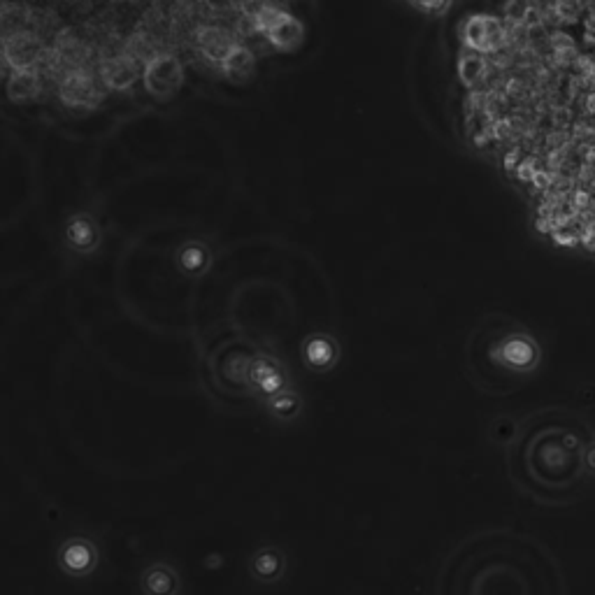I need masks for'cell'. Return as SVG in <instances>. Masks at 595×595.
<instances>
[{"instance_id": "1", "label": "cell", "mask_w": 595, "mask_h": 595, "mask_svg": "<svg viewBox=\"0 0 595 595\" xmlns=\"http://www.w3.org/2000/svg\"><path fill=\"white\" fill-rule=\"evenodd\" d=\"M519 558L505 544H463L442 563L435 595H533V577Z\"/></svg>"}, {"instance_id": "10", "label": "cell", "mask_w": 595, "mask_h": 595, "mask_svg": "<svg viewBox=\"0 0 595 595\" xmlns=\"http://www.w3.org/2000/svg\"><path fill=\"white\" fill-rule=\"evenodd\" d=\"M103 77L105 82L114 86V89H126L135 82L138 77V61L131 59V56H117V59H110L103 66Z\"/></svg>"}, {"instance_id": "9", "label": "cell", "mask_w": 595, "mask_h": 595, "mask_svg": "<svg viewBox=\"0 0 595 595\" xmlns=\"http://www.w3.org/2000/svg\"><path fill=\"white\" fill-rule=\"evenodd\" d=\"M142 589L147 595H177L179 577L168 565H154L142 575Z\"/></svg>"}, {"instance_id": "12", "label": "cell", "mask_w": 595, "mask_h": 595, "mask_svg": "<svg viewBox=\"0 0 595 595\" xmlns=\"http://www.w3.org/2000/svg\"><path fill=\"white\" fill-rule=\"evenodd\" d=\"M221 66H224L226 75L231 77V80H238V82L247 80L254 70V56H252V52H249V49L238 45L231 54L226 56Z\"/></svg>"}, {"instance_id": "8", "label": "cell", "mask_w": 595, "mask_h": 595, "mask_svg": "<svg viewBox=\"0 0 595 595\" xmlns=\"http://www.w3.org/2000/svg\"><path fill=\"white\" fill-rule=\"evenodd\" d=\"M61 565L70 575H84L96 565V549L82 540L68 542L61 551Z\"/></svg>"}, {"instance_id": "14", "label": "cell", "mask_w": 595, "mask_h": 595, "mask_svg": "<svg viewBox=\"0 0 595 595\" xmlns=\"http://www.w3.org/2000/svg\"><path fill=\"white\" fill-rule=\"evenodd\" d=\"M252 570L258 579H275L279 572H282V556L277 554H270V551H263V554H258L252 563Z\"/></svg>"}, {"instance_id": "15", "label": "cell", "mask_w": 595, "mask_h": 595, "mask_svg": "<svg viewBox=\"0 0 595 595\" xmlns=\"http://www.w3.org/2000/svg\"><path fill=\"white\" fill-rule=\"evenodd\" d=\"M458 70H461V77H463L465 84H475L477 80H482L484 73H486L484 56H479V54L463 56L461 63H458Z\"/></svg>"}, {"instance_id": "5", "label": "cell", "mask_w": 595, "mask_h": 595, "mask_svg": "<svg viewBox=\"0 0 595 595\" xmlns=\"http://www.w3.org/2000/svg\"><path fill=\"white\" fill-rule=\"evenodd\" d=\"M40 54H42L40 40L31 33H19L14 35V38H7L5 42V56L7 61L17 68V73L19 70L31 68L33 63L40 59Z\"/></svg>"}, {"instance_id": "2", "label": "cell", "mask_w": 595, "mask_h": 595, "mask_svg": "<svg viewBox=\"0 0 595 595\" xmlns=\"http://www.w3.org/2000/svg\"><path fill=\"white\" fill-rule=\"evenodd\" d=\"M254 24L268 33L272 45L279 49H293L303 40V26H300V21L293 19L291 14H284L279 7L263 5L261 12L254 17Z\"/></svg>"}, {"instance_id": "6", "label": "cell", "mask_w": 595, "mask_h": 595, "mask_svg": "<svg viewBox=\"0 0 595 595\" xmlns=\"http://www.w3.org/2000/svg\"><path fill=\"white\" fill-rule=\"evenodd\" d=\"M500 356H503V361L510 365V368L528 370L533 368L537 358H540V349H537L535 342L528 338H510L503 342V347H500Z\"/></svg>"}, {"instance_id": "7", "label": "cell", "mask_w": 595, "mask_h": 595, "mask_svg": "<svg viewBox=\"0 0 595 595\" xmlns=\"http://www.w3.org/2000/svg\"><path fill=\"white\" fill-rule=\"evenodd\" d=\"M61 96L70 105L91 107L98 100V89L91 77H86L84 73H73L66 77V82H63Z\"/></svg>"}, {"instance_id": "13", "label": "cell", "mask_w": 595, "mask_h": 595, "mask_svg": "<svg viewBox=\"0 0 595 595\" xmlns=\"http://www.w3.org/2000/svg\"><path fill=\"white\" fill-rule=\"evenodd\" d=\"M7 91H10V96L14 100H26V98L35 96V93L40 91L38 75L31 73V70H19V73H14V77L10 80V86H7Z\"/></svg>"}, {"instance_id": "3", "label": "cell", "mask_w": 595, "mask_h": 595, "mask_svg": "<svg viewBox=\"0 0 595 595\" xmlns=\"http://www.w3.org/2000/svg\"><path fill=\"white\" fill-rule=\"evenodd\" d=\"M465 42L477 52L493 54L507 45V28L496 17H482L479 14V17H472L465 24Z\"/></svg>"}, {"instance_id": "4", "label": "cell", "mask_w": 595, "mask_h": 595, "mask_svg": "<svg viewBox=\"0 0 595 595\" xmlns=\"http://www.w3.org/2000/svg\"><path fill=\"white\" fill-rule=\"evenodd\" d=\"M145 82H147V89L152 91L154 96L159 98L172 96V93L177 91V86L182 84V66H179L175 56H168V54L154 56L147 66Z\"/></svg>"}, {"instance_id": "16", "label": "cell", "mask_w": 595, "mask_h": 595, "mask_svg": "<svg viewBox=\"0 0 595 595\" xmlns=\"http://www.w3.org/2000/svg\"><path fill=\"white\" fill-rule=\"evenodd\" d=\"M584 465H586V470H589L591 475L595 477V442H591L584 451Z\"/></svg>"}, {"instance_id": "11", "label": "cell", "mask_w": 595, "mask_h": 595, "mask_svg": "<svg viewBox=\"0 0 595 595\" xmlns=\"http://www.w3.org/2000/svg\"><path fill=\"white\" fill-rule=\"evenodd\" d=\"M198 40L207 59L221 61V63H224L226 56L231 54L235 47H238L224 31H219V28H205V31H200Z\"/></svg>"}]
</instances>
